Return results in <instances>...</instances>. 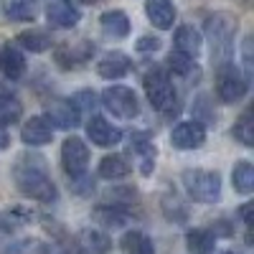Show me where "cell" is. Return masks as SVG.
I'll return each mask as SVG.
<instances>
[{"instance_id": "cell-1", "label": "cell", "mask_w": 254, "mask_h": 254, "mask_svg": "<svg viewBox=\"0 0 254 254\" xmlns=\"http://www.w3.org/2000/svg\"><path fill=\"white\" fill-rule=\"evenodd\" d=\"M13 183L20 193L28 196L31 201L51 203L59 196V188L51 181L49 163L36 153H23L13 163Z\"/></svg>"}, {"instance_id": "cell-2", "label": "cell", "mask_w": 254, "mask_h": 254, "mask_svg": "<svg viewBox=\"0 0 254 254\" xmlns=\"http://www.w3.org/2000/svg\"><path fill=\"white\" fill-rule=\"evenodd\" d=\"M203 31H206L208 46H211V56L219 64L229 61V54L234 49V36H237V18L231 13L219 10V13L206 18Z\"/></svg>"}, {"instance_id": "cell-3", "label": "cell", "mask_w": 254, "mask_h": 254, "mask_svg": "<svg viewBox=\"0 0 254 254\" xmlns=\"http://www.w3.org/2000/svg\"><path fill=\"white\" fill-rule=\"evenodd\" d=\"M142 84H145V94H147V99H150V104H153L158 112L171 115V112L178 110V94H176V87H173V81H171V74H168L163 66L147 69Z\"/></svg>"}, {"instance_id": "cell-4", "label": "cell", "mask_w": 254, "mask_h": 254, "mask_svg": "<svg viewBox=\"0 0 254 254\" xmlns=\"http://www.w3.org/2000/svg\"><path fill=\"white\" fill-rule=\"evenodd\" d=\"M186 193L198 203H216L221 198V178L216 171L206 168H188L181 176Z\"/></svg>"}, {"instance_id": "cell-5", "label": "cell", "mask_w": 254, "mask_h": 254, "mask_svg": "<svg viewBox=\"0 0 254 254\" xmlns=\"http://www.w3.org/2000/svg\"><path fill=\"white\" fill-rule=\"evenodd\" d=\"M249 89V79L244 76V71L231 61L219 64V71H216V97L224 104H234L239 102Z\"/></svg>"}, {"instance_id": "cell-6", "label": "cell", "mask_w": 254, "mask_h": 254, "mask_svg": "<svg viewBox=\"0 0 254 254\" xmlns=\"http://www.w3.org/2000/svg\"><path fill=\"white\" fill-rule=\"evenodd\" d=\"M61 165L66 176L71 181H79L81 176H87V168H89V147L81 137H66L61 142Z\"/></svg>"}, {"instance_id": "cell-7", "label": "cell", "mask_w": 254, "mask_h": 254, "mask_svg": "<svg viewBox=\"0 0 254 254\" xmlns=\"http://www.w3.org/2000/svg\"><path fill=\"white\" fill-rule=\"evenodd\" d=\"M102 104H104V110H107L110 115L122 117V120H132V117H137V112H140L137 94H135L130 87H122V84L104 89V92H102Z\"/></svg>"}, {"instance_id": "cell-8", "label": "cell", "mask_w": 254, "mask_h": 254, "mask_svg": "<svg viewBox=\"0 0 254 254\" xmlns=\"http://www.w3.org/2000/svg\"><path fill=\"white\" fill-rule=\"evenodd\" d=\"M206 142V127L198 120H188L173 127L171 132V145L178 150H196Z\"/></svg>"}, {"instance_id": "cell-9", "label": "cell", "mask_w": 254, "mask_h": 254, "mask_svg": "<svg viewBox=\"0 0 254 254\" xmlns=\"http://www.w3.org/2000/svg\"><path fill=\"white\" fill-rule=\"evenodd\" d=\"M87 135L94 145L99 147H115L120 140H122V130L117 125H112L107 117H102V115H92L89 122H87Z\"/></svg>"}, {"instance_id": "cell-10", "label": "cell", "mask_w": 254, "mask_h": 254, "mask_svg": "<svg viewBox=\"0 0 254 254\" xmlns=\"http://www.w3.org/2000/svg\"><path fill=\"white\" fill-rule=\"evenodd\" d=\"M46 20H49V26H54V28H74L81 20V13H79L76 5L69 3V0H49Z\"/></svg>"}, {"instance_id": "cell-11", "label": "cell", "mask_w": 254, "mask_h": 254, "mask_svg": "<svg viewBox=\"0 0 254 254\" xmlns=\"http://www.w3.org/2000/svg\"><path fill=\"white\" fill-rule=\"evenodd\" d=\"M130 150H132L135 158H137V171H140L142 176H150L153 168H155V155H158L155 142L147 137L145 132H132V137H130Z\"/></svg>"}, {"instance_id": "cell-12", "label": "cell", "mask_w": 254, "mask_h": 254, "mask_svg": "<svg viewBox=\"0 0 254 254\" xmlns=\"http://www.w3.org/2000/svg\"><path fill=\"white\" fill-rule=\"evenodd\" d=\"M20 140H23L26 145H31V147L49 145L54 140V125L44 115H36V117H31L23 125V130H20Z\"/></svg>"}, {"instance_id": "cell-13", "label": "cell", "mask_w": 254, "mask_h": 254, "mask_svg": "<svg viewBox=\"0 0 254 254\" xmlns=\"http://www.w3.org/2000/svg\"><path fill=\"white\" fill-rule=\"evenodd\" d=\"M44 117H46L54 127H61V130H74V127H79V122H81V112L74 107L71 99H59V102H54Z\"/></svg>"}, {"instance_id": "cell-14", "label": "cell", "mask_w": 254, "mask_h": 254, "mask_svg": "<svg viewBox=\"0 0 254 254\" xmlns=\"http://www.w3.org/2000/svg\"><path fill=\"white\" fill-rule=\"evenodd\" d=\"M145 15L155 28L168 31L176 23V5L173 0H145Z\"/></svg>"}, {"instance_id": "cell-15", "label": "cell", "mask_w": 254, "mask_h": 254, "mask_svg": "<svg viewBox=\"0 0 254 254\" xmlns=\"http://www.w3.org/2000/svg\"><path fill=\"white\" fill-rule=\"evenodd\" d=\"M130 69H132V61L122 51H112L104 59H99V64H97V74L102 79H122L130 74Z\"/></svg>"}, {"instance_id": "cell-16", "label": "cell", "mask_w": 254, "mask_h": 254, "mask_svg": "<svg viewBox=\"0 0 254 254\" xmlns=\"http://www.w3.org/2000/svg\"><path fill=\"white\" fill-rule=\"evenodd\" d=\"M0 71L8 79H20L26 74V56L15 44H5L0 49Z\"/></svg>"}, {"instance_id": "cell-17", "label": "cell", "mask_w": 254, "mask_h": 254, "mask_svg": "<svg viewBox=\"0 0 254 254\" xmlns=\"http://www.w3.org/2000/svg\"><path fill=\"white\" fill-rule=\"evenodd\" d=\"M0 13H3L5 20H13V23H26V20L36 18L38 3H36V0H0Z\"/></svg>"}, {"instance_id": "cell-18", "label": "cell", "mask_w": 254, "mask_h": 254, "mask_svg": "<svg viewBox=\"0 0 254 254\" xmlns=\"http://www.w3.org/2000/svg\"><path fill=\"white\" fill-rule=\"evenodd\" d=\"M173 44H176V51L178 54H186V56H198L201 54V46H203V36L193 28V26H178L176 28V36H173Z\"/></svg>"}, {"instance_id": "cell-19", "label": "cell", "mask_w": 254, "mask_h": 254, "mask_svg": "<svg viewBox=\"0 0 254 254\" xmlns=\"http://www.w3.org/2000/svg\"><path fill=\"white\" fill-rule=\"evenodd\" d=\"M130 171H132V165L125 155H104L97 168L99 178H104V181H122L130 176Z\"/></svg>"}, {"instance_id": "cell-20", "label": "cell", "mask_w": 254, "mask_h": 254, "mask_svg": "<svg viewBox=\"0 0 254 254\" xmlns=\"http://www.w3.org/2000/svg\"><path fill=\"white\" fill-rule=\"evenodd\" d=\"M102 31L110 38H127L130 36V18H127L125 10H107L99 18Z\"/></svg>"}, {"instance_id": "cell-21", "label": "cell", "mask_w": 254, "mask_h": 254, "mask_svg": "<svg viewBox=\"0 0 254 254\" xmlns=\"http://www.w3.org/2000/svg\"><path fill=\"white\" fill-rule=\"evenodd\" d=\"M188 254H211L216 249V231L211 229H190L186 234Z\"/></svg>"}, {"instance_id": "cell-22", "label": "cell", "mask_w": 254, "mask_h": 254, "mask_svg": "<svg viewBox=\"0 0 254 254\" xmlns=\"http://www.w3.org/2000/svg\"><path fill=\"white\" fill-rule=\"evenodd\" d=\"M168 69H171V74L186 79V81H196L201 76V66L196 64L193 56H186V54H171L168 56Z\"/></svg>"}, {"instance_id": "cell-23", "label": "cell", "mask_w": 254, "mask_h": 254, "mask_svg": "<svg viewBox=\"0 0 254 254\" xmlns=\"http://www.w3.org/2000/svg\"><path fill=\"white\" fill-rule=\"evenodd\" d=\"M20 115H23V104H20V99L5 89V87H0V125H15L20 120Z\"/></svg>"}, {"instance_id": "cell-24", "label": "cell", "mask_w": 254, "mask_h": 254, "mask_svg": "<svg viewBox=\"0 0 254 254\" xmlns=\"http://www.w3.org/2000/svg\"><path fill=\"white\" fill-rule=\"evenodd\" d=\"M92 51H94V46L92 44H76V46H61L59 51H56V61L59 64H64V66H79V64H84L89 56H92Z\"/></svg>"}, {"instance_id": "cell-25", "label": "cell", "mask_w": 254, "mask_h": 254, "mask_svg": "<svg viewBox=\"0 0 254 254\" xmlns=\"http://www.w3.org/2000/svg\"><path fill=\"white\" fill-rule=\"evenodd\" d=\"M125 254H155V244L145 231H127L120 242Z\"/></svg>"}, {"instance_id": "cell-26", "label": "cell", "mask_w": 254, "mask_h": 254, "mask_svg": "<svg viewBox=\"0 0 254 254\" xmlns=\"http://www.w3.org/2000/svg\"><path fill=\"white\" fill-rule=\"evenodd\" d=\"M31 211L26 208H8V211H0V231L3 234H10V231H18V229H23L26 224H31Z\"/></svg>"}, {"instance_id": "cell-27", "label": "cell", "mask_w": 254, "mask_h": 254, "mask_svg": "<svg viewBox=\"0 0 254 254\" xmlns=\"http://www.w3.org/2000/svg\"><path fill=\"white\" fill-rule=\"evenodd\" d=\"M231 183H234V188L239 193L249 196L254 190V165L247 163V160H239L234 165V171H231Z\"/></svg>"}, {"instance_id": "cell-28", "label": "cell", "mask_w": 254, "mask_h": 254, "mask_svg": "<svg viewBox=\"0 0 254 254\" xmlns=\"http://www.w3.org/2000/svg\"><path fill=\"white\" fill-rule=\"evenodd\" d=\"M18 46H23L31 54H44L51 49V36L46 31H23L18 36Z\"/></svg>"}, {"instance_id": "cell-29", "label": "cell", "mask_w": 254, "mask_h": 254, "mask_svg": "<svg viewBox=\"0 0 254 254\" xmlns=\"http://www.w3.org/2000/svg\"><path fill=\"white\" fill-rule=\"evenodd\" d=\"M81 244L89 254H107L110 252V237L104 231H97V229H84L81 231Z\"/></svg>"}, {"instance_id": "cell-30", "label": "cell", "mask_w": 254, "mask_h": 254, "mask_svg": "<svg viewBox=\"0 0 254 254\" xmlns=\"http://www.w3.org/2000/svg\"><path fill=\"white\" fill-rule=\"evenodd\" d=\"M231 135H234L244 147H252L254 145V120H252V110H247L237 122L231 127Z\"/></svg>"}, {"instance_id": "cell-31", "label": "cell", "mask_w": 254, "mask_h": 254, "mask_svg": "<svg viewBox=\"0 0 254 254\" xmlns=\"http://www.w3.org/2000/svg\"><path fill=\"white\" fill-rule=\"evenodd\" d=\"M94 219L99 224H107V226H122L127 221V211L122 206H97L94 208Z\"/></svg>"}, {"instance_id": "cell-32", "label": "cell", "mask_w": 254, "mask_h": 254, "mask_svg": "<svg viewBox=\"0 0 254 254\" xmlns=\"http://www.w3.org/2000/svg\"><path fill=\"white\" fill-rule=\"evenodd\" d=\"M160 203H163L165 216L171 219V221H176V224H183V221L188 219V211H186V206L178 201V196H176V193H165Z\"/></svg>"}, {"instance_id": "cell-33", "label": "cell", "mask_w": 254, "mask_h": 254, "mask_svg": "<svg viewBox=\"0 0 254 254\" xmlns=\"http://www.w3.org/2000/svg\"><path fill=\"white\" fill-rule=\"evenodd\" d=\"M74 107L79 110V112H94V107H97V92H92V89H81L79 94H74Z\"/></svg>"}, {"instance_id": "cell-34", "label": "cell", "mask_w": 254, "mask_h": 254, "mask_svg": "<svg viewBox=\"0 0 254 254\" xmlns=\"http://www.w3.org/2000/svg\"><path fill=\"white\" fill-rule=\"evenodd\" d=\"M163 46V41L158 38V36H142V38H137V44H135V49L140 51V54H153V51H158Z\"/></svg>"}, {"instance_id": "cell-35", "label": "cell", "mask_w": 254, "mask_h": 254, "mask_svg": "<svg viewBox=\"0 0 254 254\" xmlns=\"http://www.w3.org/2000/svg\"><path fill=\"white\" fill-rule=\"evenodd\" d=\"M249 214H252V203H244V206H239V219H242L247 226L252 224V216H249Z\"/></svg>"}, {"instance_id": "cell-36", "label": "cell", "mask_w": 254, "mask_h": 254, "mask_svg": "<svg viewBox=\"0 0 254 254\" xmlns=\"http://www.w3.org/2000/svg\"><path fill=\"white\" fill-rule=\"evenodd\" d=\"M8 142H10V137H8V132H5V127L0 125V150H5Z\"/></svg>"}, {"instance_id": "cell-37", "label": "cell", "mask_w": 254, "mask_h": 254, "mask_svg": "<svg viewBox=\"0 0 254 254\" xmlns=\"http://www.w3.org/2000/svg\"><path fill=\"white\" fill-rule=\"evenodd\" d=\"M41 254H66V252H64V249H59V247H46V249L41 252Z\"/></svg>"}, {"instance_id": "cell-38", "label": "cell", "mask_w": 254, "mask_h": 254, "mask_svg": "<svg viewBox=\"0 0 254 254\" xmlns=\"http://www.w3.org/2000/svg\"><path fill=\"white\" fill-rule=\"evenodd\" d=\"M84 3H97V0H84Z\"/></svg>"}, {"instance_id": "cell-39", "label": "cell", "mask_w": 254, "mask_h": 254, "mask_svg": "<svg viewBox=\"0 0 254 254\" xmlns=\"http://www.w3.org/2000/svg\"><path fill=\"white\" fill-rule=\"evenodd\" d=\"M221 254H237V252H221Z\"/></svg>"}]
</instances>
